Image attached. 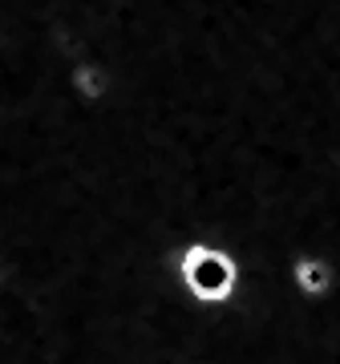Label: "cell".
I'll use <instances>...</instances> for the list:
<instances>
[{"instance_id": "obj_1", "label": "cell", "mask_w": 340, "mask_h": 364, "mask_svg": "<svg viewBox=\"0 0 340 364\" xmlns=\"http://www.w3.org/2000/svg\"><path fill=\"white\" fill-rule=\"evenodd\" d=\"M170 279L179 296L195 308H223L239 296L243 267L231 247L215 239H183L170 251Z\"/></svg>"}, {"instance_id": "obj_4", "label": "cell", "mask_w": 340, "mask_h": 364, "mask_svg": "<svg viewBox=\"0 0 340 364\" xmlns=\"http://www.w3.org/2000/svg\"><path fill=\"white\" fill-rule=\"evenodd\" d=\"M332 166H336V178H340V150H336V158H332Z\"/></svg>"}, {"instance_id": "obj_3", "label": "cell", "mask_w": 340, "mask_h": 364, "mask_svg": "<svg viewBox=\"0 0 340 364\" xmlns=\"http://www.w3.org/2000/svg\"><path fill=\"white\" fill-rule=\"evenodd\" d=\"M73 85L81 90L85 102H102L105 93H110V73L102 65H78L73 69Z\"/></svg>"}, {"instance_id": "obj_2", "label": "cell", "mask_w": 340, "mask_h": 364, "mask_svg": "<svg viewBox=\"0 0 340 364\" xmlns=\"http://www.w3.org/2000/svg\"><path fill=\"white\" fill-rule=\"evenodd\" d=\"M288 287L304 299V304H320V299H328L332 287H336V263L328 259L324 251L300 247L288 259Z\"/></svg>"}]
</instances>
